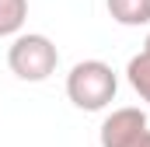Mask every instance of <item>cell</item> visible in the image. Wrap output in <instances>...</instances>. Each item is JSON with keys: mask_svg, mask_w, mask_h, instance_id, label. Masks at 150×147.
<instances>
[{"mask_svg": "<svg viewBox=\"0 0 150 147\" xmlns=\"http://www.w3.org/2000/svg\"><path fill=\"white\" fill-rule=\"evenodd\" d=\"M126 77H129V84H133V91L150 102V53H136L129 63H126Z\"/></svg>", "mask_w": 150, "mask_h": 147, "instance_id": "cell-6", "label": "cell"}, {"mask_svg": "<svg viewBox=\"0 0 150 147\" xmlns=\"http://www.w3.org/2000/svg\"><path fill=\"white\" fill-rule=\"evenodd\" d=\"M119 81L105 60H80L67 74V98L84 112H101L108 102H115Z\"/></svg>", "mask_w": 150, "mask_h": 147, "instance_id": "cell-1", "label": "cell"}, {"mask_svg": "<svg viewBox=\"0 0 150 147\" xmlns=\"http://www.w3.org/2000/svg\"><path fill=\"white\" fill-rule=\"evenodd\" d=\"M129 147H150V130H143V133H140V137H136Z\"/></svg>", "mask_w": 150, "mask_h": 147, "instance_id": "cell-7", "label": "cell"}, {"mask_svg": "<svg viewBox=\"0 0 150 147\" xmlns=\"http://www.w3.org/2000/svg\"><path fill=\"white\" fill-rule=\"evenodd\" d=\"M143 53H150V35H147V42H143Z\"/></svg>", "mask_w": 150, "mask_h": 147, "instance_id": "cell-8", "label": "cell"}, {"mask_svg": "<svg viewBox=\"0 0 150 147\" xmlns=\"http://www.w3.org/2000/svg\"><path fill=\"white\" fill-rule=\"evenodd\" d=\"M56 63H59V49L49 35H38V32H28V35H14L11 49H7V67L18 81H28V84H38L45 77L56 74Z\"/></svg>", "mask_w": 150, "mask_h": 147, "instance_id": "cell-2", "label": "cell"}, {"mask_svg": "<svg viewBox=\"0 0 150 147\" xmlns=\"http://www.w3.org/2000/svg\"><path fill=\"white\" fill-rule=\"evenodd\" d=\"M143 130H147V112L126 105V109H115L112 116H105L98 140H101V147H129Z\"/></svg>", "mask_w": 150, "mask_h": 147, "instance_id": "cell-3", "label": "cell"}, {"mask_svg": "<svg viewBox=\"0 0 150 147\" xmlns=\"http://www.w3.org/2000/svg\"><path fill=\"white\" fill-rule=\"evenodd\" d=\"M112 21L126 25V28H140L150 25V0H105Z\"/></svg>", "mask_w": 150, "mask_h": 147, "instance_id": "cell-4", "label": "cell"}, {"mask_svg": "<svg viewBox=\"0 0 150 147\" xmlns=\"http://www.w3.org/2000/svg\"><path fill=\"white\" fill-rule=\"evenodd\" d=\"M28 21V0H0V39L18 35Z\"/></svg>", "mask_w": 150, "mask_h": 147, "instance_id": "cell-5", "label": "cell"}]
</instances>
